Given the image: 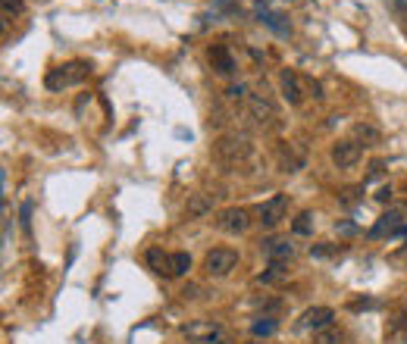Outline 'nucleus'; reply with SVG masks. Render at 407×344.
Segmentation results:
<instances>
[{"label":"nucleus","instance_id":"obj_1","mask_svg":"<svg viewBox=\"0 0 407 344\" xmlns=\"http://www.w3.org/2000/svg\"><path fill=\"white\" fill-rule=\"evenodd\" d=\"M251 157H254V144H251V138L242 132L223 135V138L213 141V160L223 166H232V170H235V166L248 163Z\"/></svg>","mask_w":407,"mask_h":344},{"label":"nucleus","instance_id":"obj_2","mask_svg":"<svg viewBox=\"0 0 407 344\" xmlns=\"http://www.w3.org/2000/svg\"><path fill=\"white\" fill-rule=\"evenodd\" d=\"M88 72H91L88 63H82V60H72V63L50 69L48 78H44V85H48L50 91H63V88H72V85L85 82V78H88Z\"/></svg>","mask_w":407,"mask_h":344},{"label":"nucleus","instance_id":"obj_16","mask_svg":"<svg viewBox=\"0 0 407 344\" xmlns=\"http://www.w3.org/2000/svg\"><path fill=\"white\" fill-rule=\"evenodd\" d=\"M148 266L160 275H172V254H163L160 247H151L148 251Z\"/></svg>","mask_w":407,"mask_h":344},{"label":"nucleus","instance_id":"obj_26","mask_svg":"<svg viewBox=\"0 0 407 344\" xmlns=\"http://www.w3.org/2000/svg\"><path fill=\"white\" fill-rule=\"evenodd\" d=\"M310 254H313V257H332V254H336V247H329V245H313Z\"/></svg>","mask_w":407,"mask_h":344},{"label":"nucleus","instance_id":"obj_21","mask_svg":"<svg viewBox=\"0 0 407 344\" xmlns=\"http://www.w3.org/2000/svg\"><path fill=\"white\" fill-rule=\"evenodd\" d=\"M251 332H254L257 338H266V335L276 332V319H273V316H263V319L254 322V329H251Z\"/></svg>","mask_w":407,"mask_h":344},{"label":"nucleus","instance_id":"obj_20","mask_svg":"<svg viewBox=\"0 0 407 344\" xmlns=\"http://www.w3.org/2000/svg\"><path fill=\"white\" fill-rule=\"evenodd\" d=\"M291 228H295V235H310L313 232V213H298V219L291 222Z\"/></svg>","mask_w":407,"mask_h":344},{"label":"nucleus","instance_id":"obj_29","mask_svg":"<svg viewBox=\"0 0 407 344\" xmlns=\"http://www.w3.org/2000/svg\"><path fill=\"white\" fill-rule=\"evenodd\" d=\"M376 200H382V204H385V200H392V188H379Z\"/></svg>","mask_w":407,"mask_h":344},{"label":"nucleus","instance_id":"obj_15","mask_svg":"<svg viewBox=\"0 0 407 344\" xmlns=\"http://www.w3.org/2000/svg\"><path fill=\"white\" fill-rule=\"evenodd\" d=\"M213 210V198L210 194H191L188 204H185V213L191 216V219H201V216H207Z\"/></svg>","mask_w":407,"mask_h":344},{"label":"nucleus","instance_id":"obj_9","mask_svg":"<svg viewBox=\"0 0 407 344\" xmlns=\"http://www.w3.org/2000/svg\"><path fill=\"white\" fill-rule=\"evenodd\" d=\"M182 335L191 344H207L210 338L223 335V326H219V322H213V319H198V322H188V326H182Z\"/></svg>","mask_w":407,"mask_h":344},{"label":"nucleus","instance_id":"obj_32","mask_svg":"<svg viewBox=\"0 0 407 344\" xmlns=\"http://www.w3.org/2000/svg\"><path fill=\"white\" fill-rule=\"evenodd\" d=\"M395 235H401V238H407V226H401V228H398Z\"/></svg>","mask_w":407,"mask_h":344},{"label":"nucleus","instance_id":"obj_8","mask_svg":"<svg viewBox=\"0 0 407 344\" xmlns=\"http://www.w3.org/2000/svg\"><path fill=\"white\" fill-rule=\"evenodd\" d=\"M332 319H336V310L332 307H310L301 313L298 329H304V332H319V329H329Z\"/></svg>","mask_w":407,"mask_h":344},{"label":"nucleus","instance_id":"obj_5","mask_svg":"<svg viewBox=\"0 0 407 344\" xmlns=\"http://www.w3.org/2000/svg\"><path fill=\"white\" fill-rule=\"evenodd\" d=\"M360 157H364V144L354 141V138L336 141V144H332V163H336L338 170H351V166H357Z\"/></svg>","mask_w":407,"mask_h":344},{"label":"nucleus","instance_id":"obj_7","mask_svg":"<svg viewBox=\"0 0 407 344\" xmlns=\"http://www.w3.org/2000/svg\"><path fill=\"white\" fill-rule=\"evenodd\" d=\"M260 222H263L266 228H273V226H279V222L285 219V213H289V198L285 194H273L270 200H263L260 204Z\"/></svg>","mask_w":407,"mask_h":344},{"label":"nucleus","instance_id":"obj_6","mask_svg":"<svg viewBox=\"0 0 407 344\" xmlns=\"http://www.w3.org/2000/svg\"><path fill=\"white\" fill-rule=\"evenodd\" d=\"M248 226H251V216L242 207H229V210H223L216 216V228L226 235H242V232H248Z\"/></svg>","mask_w":407,"mask_h":344},{"label":"nucleus","instance_id":"obj_25","mask_svg":"<svg viewBox=\"0 0 407 344\" xmlns=\"http://www.w3.org/2000/svg\"><path fill=\"white\" fill-rule=\"evenodd\" d=\"M360 194H364V185H357V188H348V191H345V198H342V204H354V200L360 198Z\"/></svg>","mask_w":407,"mask_h":344},{"label":"nucleus","instance_id":"obj_19","mask_svg":"<svg viewBox=\"0 0 407 344\" xmlns=\"http://www.w3.org/2000/svg\"><path fill=\"white\" fill-rule=\"evenodd\" d=\"M313 344H345V332L342 329H319L317 335H313Z\"/></svg>","mask_w":407,"mask_h":344},{"label":"nucleus","instance_id":"obj_11","mask_svg":"<svg viewBox=\"0 0 407 344\" xmlns=\"http://www.w3.org/2000/svg\"><path fill=\"white\" fill-rule=\"evenodd\" d=\"M398 228H401V210H389V213H382V216H379V222L370 228V238H382L385 232H392V235H395Z\"/></svg>","mask_w":407,"mask_h":344},{"label":"nucleus","instance_id":"obj_27","mask_svg":"<svg viewBox=\"0 0 407 344\" xmlns=\"http://www.w3.org/2000/svg\"><path fill=\"white\" fill-rule=\"evenodd\" d=\"M370 307H376V301H370V298H364V301H348V310H370Z\"/></svg>","mask_w":407,"mask_h":344},{"label":"nucleus","instance_id":"obj_12","mask_svg":"<svg viewBox=\"0 0 407 344\" xmlns=\"http://www.w3.org/2000/svg\"><path fill=\"white\" fill-rule=\"evenodd\" d=\"M282 94H285V100H289V104H295V106L304 100L301 78H298L291 69H285V72H282Z\"/></svg>","mask_w":407,"mask_h":344},{"label":"nucleus","instance_id":"obj_18","mask_svg":"<svg viewBox=\"0 0 407 344\" xmlns=\"http://www.w3.org/2000/svg\"><path fill=\"white\" fill-rule=\"evenodd\" d=\"M285 275H289V266H285V263H270V269L260 273L257 282H263V285H276V282H282Z\"/></svg>","mask_w":407,"mask_h":344},{"label":"nucleus","instance_id":"obj_17","mask_svg":"<svg viewBox=\"0 0 407 344\" xmlns=\"http://www.w3.org/2000/svg\"><path fill=\"white\" fill-rule=\"evenodd\" d=\"M379 138H382V135H379L376 125H370V123H357V125H354V141H360L364 147L379 144Z\"/></svg>","mask_w":407,"mask_h":344},{"label":"nucleus","instance_id":"obj_33","mask_svg":"<svg viewBox=\"0 0 407 344\" xmlns=\"http://www.w3.org/2000/svg\"><path fill=\"white\" fill-rule=\"evenodd\" d=\"M248 344H257V341H248Z\"/></svg>","mask_w":407,"mask_h":344},{"label":"nucleus","instance_id":"obj_23","mask_svg":"<svg viewBox=\"0 0 407 344\" xmlns=\"http://www.w3.org/2000/svg\"><path fill=\"white\" fill-rule=\"evenodd\" d=\"M22 0H4V16L10 19V16H19V13H22Z\"/></svg>","mask_w":407,"mask_h":344},{"label":"nucleus","instance_id":"obj_28","mask_svg":"<svg viewBox=\"0 0 407 344\" xmlns=\"http://www.w3.org/2000/svg\"><path fill=\"white\" fill-rule=\"evenodd\" d=\"M29 216H32V204H22V228H25V235L32 232V222H29Z\"/></svg>","mask_w":407,"mask_h":344},{"label":"nucleus","instance_id":"obj_3","mask_svg":"<svg viewBox=\"0 0 407 344\" xmlns=\"http://www.w3.org/2000/svg\"><path fill=\"white\" fill-rule=\"evenodd\" d=\"M235 266H238V251H232V247H213V251L204 257L207 275H216V279L229 275Z\"/></svg>","mask_w":407,"mask_h":344},{"label":"nucleus","instance_id":"obj_4","mask_svg":"<svg viewBox=\"0 0 407 344\" xmlns=\"http://www.w3.org/2000/svg\"><path fill=\"white\" fill-rule=\"evenodd\" d=\"M248 113L257 125H263V129H273L279 119L276 106H273V100L266 97V94H248Z\"/></svg>","mask_w":407,"mask_h":344},{"label":"nucleus","instance_id":"obj_24","mask_svg":"<svg viewBox=\"0 0 407 344\" xmlns=\"http://www.w3.org/2000/svg\"><path fill=\"white\" fill-rule=\"evenodd\" d=\"M226 97H229V100H244V97H248V88H244V85H229V88H226Z\"/></svg>","mask_w":407,"mask_h":344},{"label":"nucleus","instance_id":"obj_30","mask_svg":"<svg viewBox=\"0 0 407 344\" xmlns=\"http://www.w3.org/2000/svg\"><path fill=\"white\" fill-rule=\"evenodd\" d=\"M182 294H185V298H195V294H198V285H188Z\"/></svg>","mask_w":407,"mask_h":344},{"label":"nucleus","instance_id":"obj_22","mask_svg":"<svg viewBox=\"0 0 407 344\" xmlns=\"http://www.w3.org/2000/svg\"><path fill=\"white\" fill-rule=\"evenodd\" d=\"M188 269H191V257H188V254H182V251L172 254V275H185Z\"/></svg>","mask_w":407,"mask_h":344},{"label":"nucleus","instance_id":"obj_14","mask_svg":"<svg viewBox=\"0 0 407 344\" xmlns=\"http://www.w3.org/2000/svg\"><path fill=\"white\" fill-rule=\"evenodd\" d=\"M266 257H270V263H289L291 257H295V247L289 245V241H266Z\"/></svg>","mask_w":407,"mask_h":344},{"label":"nucleus","instance_id":"obj_10","mask_svg":"<svg viewBox=\"0 0 407 344\" xmlns=\"http://www.w3.org/2000/svg\"><path fill=\"white\" fill-rule=\"evenodd\" d=\"M207 60H210L213 72H219V76H232V72L238 69L235 57H232V50L226 44H213L210 50H207Z\"/></svg>","mask_w":407,"mask_h":344},{"label":"nucleus","instance_id":"obj_13","mask_svg":"<svg viewBox=\"0 0 407 344\" xmlns=\"http://www.w3.org/2000/svg\"><path fill=\"white\" fill-rule=\"evenodd\" d=\"M279 163H282V172H298L304 166V153L298 151L295 144H289V147H279Z\"/></svg>","mask_w":407,"mask_h":344},{"label":"nucleus","instance_id":"obj_31","mask_svg":"<svg viewBox=\"0 0 407 344\" xmlns=\"http://www.w3.org/2000/svg\"><path fill=\"white\" fill-rule=\"evenodd\" d=\"M392 260H407V247H404V251H398V254H395V257H392Z\"/></svg>","mask_w":407,"mask_h":344}]
</instances>
